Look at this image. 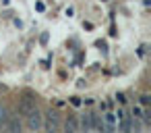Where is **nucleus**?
I'll list each match as a JSON object with an SVG mask.
<instances>
[{
    "label": "nucleus",
    "instance_id": "f257e3e1",
    "mask_svg": "<svg viewBox=\"0 0 151 133\" xmlns=\"http://www.w3.org/2000/svg\"><path fill=\"white\" fill-rule=\"evenodd\" d=\"M42 123H44V118H42V114H40L37 108H33V110L27 112V127L31 131H40L42 129Z\"/></svg>",
    "mask_w": 151,
    "mask_h": 133
},
{
    "label": "nucleus",
    "instance_id": "f03ea898",
    "mask_svg": "<svg viewBox=\"0 0 151 133\" xmlns=\"http://www.w3.org/2000/svg\"><path fill=\"white\" fill-rule=\"evenodd\" d=\"M42 127H46V131H58L60 129V116L56 112H48L46 123H42Z\"/></svg>",
    "mask_w": 151,
    "mask_h": 133
},
{
    "label": "nucleus",
    "instance_id": "7ed1b4c3",
    "mask_svg": "<svg viewBox=\"0 0 151 133\" xmlns=\"http://www.w3.org/2000/svg\"><path fill=\"white\" fill-rule=\"evenodd\" d=\"M4 129L6 131H21V118L19 116H6Z\"/></svg>",
    "mask_w": 151,
    "mask_h": 133
},
{
    "label": "nucleus",
    "instance_id": "20e7f679",
    "mask_svg": "<svg viewBox=\"0 0 151 133\" xmlns=\"http://www.w3.org/2000/svg\"><path fill=\"white\" fill-rule=\"evenodd\" d=\"M104 129L106 131H116V116H114V112L104 114Z\"/></svg>",
    "mask_w": 151,
    "mask_h": 133
},
{
    "label": "nucleus",
    "instance_id": "39448f33",
    "mask_svg": "<svg viewBox=\"0 0 151 133\" xmlns=\"http://www.w3.org/2000/svg\"><path fill=\"white\" fill-rule=\"evenodd\" d=\"M79 129L93 131V118H91V114H83V118L79 121Z\"/></svg>",
    "mask_w": 151,
    "mask_h": 133
},
{
    "label": "nucleus",
    "instance_id": "423d86ee",
    "mask_svg": "<svg viewBox=\"0 0 151 133\" xmlns=\"http://www.w3.org/2000/svg\"><path fill=\"white\" fill-rule=\"evenodd\" d=\"M66 129H68V131H79V121H77L75 114H68V118H66Z\"/></svg>",
    "mask_w": 151,
    "mask_h": 133
},
{
    "label": "nucleus",
    "instance_id": "0eeeda50",
    "mask_svg": "<svg viewBox=\"0 0 151 133\" xmlns=\"http://www.w3.org/2000/svg\"><path fill=\"white\" fill-rule=\"evenodd\" d=\"M33 108H35L33 100H31V98H23V102H21V110L27 114V112H29V110H33Z\"/></svg>",
    "mask_w": 151,
    "mask_h": 133
},
{
    "label": "nucleus",
    "instance_id": "6e6552de",
    "mask_svg": "<svg viewBox=\"0 0 151 133\" xmlns=\"http://www.w3.org/2000/svg\"><path fill=\"white\" fill-rule=\"evenodd\" d=\"M132 118H145V112H143V108L141 106H132Z\"/></svg>",
    "mask_w": 151,
    "mask_h": 133
},
{
    "label": "nucleus",
    "instance_id": "1a4fd4ad",
    "mask_svg": "<svg viewBox=\"0 0 151 133\" xmlns=\"http://www.w3.org/2000/svg\"><path fill=\"white\" fill-rule=\"evenodd\" d=\"M4 121H6V108L0 104V129L4 127Z\"/></svg>",
    "mask_w": 151,
    "mask_h": 133
}]
</instances>
